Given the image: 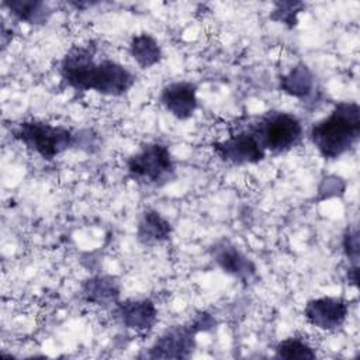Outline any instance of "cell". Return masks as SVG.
Masks as SVG:
<instances>
[{"label": "cell", "mask_w": 360, "mask_h": 360, "mask_svg": "<svg viewBox=\"0 0 360 360\" xmlns=\"http://www.w3.org/2000/svg\"><path fill=\"white\" fill-rule=\"evenodd\" d=\"M211 149L221 162L232 166L256 165L267 156L257 138L245 125L231 132L225 139L214 142Z\"/></svg>", "instance_id": "cell-6"}, {"label": "cell", "mask_w": 360, "mask_h": 360, "mask_svg": "<svg viewBox=\"0 0 360 360\" xmlns=\"http://www.w3.org/2000/svg\"><path fill=\"white\" fill-rule=\"evenodd\" d=\"M11 136L44 160H53L72 148H79V131L42 120H22L10 127Z\"/></svg>", "instance_id": "cell-3"}, {"label": "cell", "mask_w": 360, "mask_h": 360, "mask_svg": "<svg viewBox=\"0 0 360 360\" xmlns=\"http://www.w3.org/2000/svg\"><path fill=\"white\" fill-rule=\"evenodd\" d=\"M173 232L172 224L156 210L146 208L136 225V239L145 246H153L170 239Z\"/></svg>", "instance_id": "cell-12"}, {"label": "cell", "mask_w": 360, "mask_h": 360, "mask_svg": "<svg viewBox=\"0 0 360 360\" xmlns=\"http://www.w3.org/2000/svg\"><path fill=\"white\" fill-rule=\"evenodd\" d=\"M163 108L180 121L191 118L198 108L197 84L188 80H177L166 84L159 94Z\"/></svg>", "instance_id": "cell-11"}, {"label": "cell", "mask_w": 360, "mask_h": 360, "mask_svg": "<svg viewBox=\"0 0 360 360\" xmlns=\"http://www.w3.org/2000/svg\"><path fill=\"white\" fill-rule=\"evenodd\" d=\"M120 283L112 276L97 274L82 283V298L93 305H115L120 298Z\"/></svg>", "instance_id": "cell-13"}, {"label": "cell", "mask_w": 360, "mask_h": 360, "mask_svg": "<svg viewBox=\"0 0 360 360\" xmlns=\"http://www.w3.org/2000/svg\"><path fill=\"white\" fill-rule=\"evenodd\" d=\"M349 315V304L342 297H318L307 301L304 318L309 325L325 332L342 328Z\"/></svg>", "instance_id": "cell-8"}, {"label": "cell", "mask_w": 360, "mask_h": 360, "mask_svg": "<svg viewBox=\"0 0 360 360\" xmlns=\"http://www.w3.org/2000/svg\"><path fill=\"white\" fill-rule=\"evenodd\" d=\"M278 86L283 93L304 100L315 89V76L305 63H298L288 73L278 77Z\"/></svg>", "instance_id": "cell-15"}, {"label": "cell", "mask_w": 360, "mask_h": 360, "mask_svg": "<svg viewBox=\"0 0 360 360\" xmlns=\"http://www.w3.org/2000/svg\"><path fill=\"white\" fill-rule=\"evenodd\" d=\"M94 41L73 45L59 63V75L66 86L76 91H96L103 96L120 97L135 84V75L112 59L96 60Z\"/></svg>", "instance_id": "cell-1"}, {"label": "cell", "mask_w": 360, "mask_h": 360, "mask_svg": "<svg viewBox=\"0 0 360 360\" xmlns=\"http://www.w3.org/2000/svg\"><path fill=\"white\" fill-rule=\"evenodd\" d=\"M346 277L349 280V284L352 285H357V280H359V267L356 266H349L347 269V273H346Z\"/></svg>", "instance_id": "cell-20"}, {"label": "cell", "mask_w": 360, "mask_h": 360, "mask_svg": "<svg viewBox=\"0 0 360 360\" xmlns=\"http://www.w3.org/2000/svg\"><path fill=\"white\" fill-rule=\"evenodd\" d=\"M128 177L134 181L163 187L176 179V163L167 145L146 142L127 162Z\"/></svg>", "instance_id": "cell-5"}, {"label": "cell", "mask_w": 360, "mask_h": 360, "mask_svg": "<svg viewBox=\"0 0 360 360\" xmlns=\"http://www.w3.org/2000/svg\"><path fill=\"white\" fill-rule=\"evenodd\" d=\"M210 255L214 263L228 276L245 284L256 280L257 267L255 262L228 239H221L215 242L210 249Z\"/></svg>", "instance_id": "cell-9"}, {"label": "cell", "mask_w": 360, "mask_h": 360, "mask_svg": "<svg viewBox=\"0 0 360 360\" xmlns=\"http://www.w3.org/2000/svg\"><path fill=\"white\" fill-rule=\"evenodd\" d=\"M276 359H300V360H312L316 359L315 349L304 339L297 336H290L280 340L274 347Z\"/></svg>", "instance_id": "cell-17"}, {"label": "cell", "mask_w": 360, "mask_h": 360, "mask_svg": "<svg viewBox=\"0 0 360 360\" xmlns=\"http://www.w3.org/2000/svg\"><path fill=\"white\" fill-rule=\"evenodd\" d=\"M309 139L326 160L350 152L360 139V105L357 101H339L332 111L309 129Z\"/></svg>", "instance_id": "cell-2"}, {"label": "cell", "mask_w": 360, "mask_h": 360, "mask_svg": "<svg viewBox=\"0 0 360 360\" xmlns=\"http://www.w3.org/2000/svg\"><path fill=\"white\" fill-rule=\"evenodd\" d=\"M359 246H360L359 245V231H357V226L353 225L345 231L343 238H342V249H343L345 256L349 260V266L359 267V253H360Z\"/></svg>", "instance_id": "cell-19"}, {"label": "cell", "mask_w": 360, "mask_h": 360, "mask_svg": "<svg viewBox=\"0 0 360 360\" xmlns=\"http://www.w3.org/2000/svg\"><path fill=\"white\" fill-rule=\"evenodd\" d=\"M13 18L30 25L46 24L52 15V8L41 0H4L1 3Z\"/></svg>", "instance_id": "cell-14"}, {"label": "cell", "mask_w": 360, "mask_h": 360, "mask_svg": "<svg viewBox=\"0 0 360 360\" xmlns=\"http://www.w3.org/2000/svg\"><path fill=\"white\" fill-rule=\"evenodd\" d=\"M128 52L141 69H149L158 65L163 58L160 44L149 32L134 35L128 44Z\"/></svg>", "instance_id": "cell-16"}, {"label": "cell", "mask_w": 360, "mask_h": 360, "mask_svg": "<svg viewBox=\"0 0 360 360\" xmlns=\"http://www.w3.org/2000/svg\"><path fill=\"white\" fill-rule=\"evenodd\" d=\"M305 4L302 1H276L270 13V20L285 25L288 30H292L298 24V15L304 11Z\"/></svg>", "instance_id": "cell-18"}, {"label": "cell", "mask_w": 360, "mask_h": 360, "mask_svg": "<svg viewBox=\"0 0 360 360\" xmlns=\"http://www.w3.org/2000/svg\"><path fill=\"white\" fill-rule=\"evenodd\" d=\"M198 329L190 321L188 323L174 325L159 335L148 347V359H190L197 346Z\"/></svg>", "instance_id": "cell-7"}, {"label": "cell", "mask_w": 360, "mask_h": 360, "mask_svg": "<svg viewBox=\"0 0 360 360\" xmlns=\"http://www.w3.org/2000/svg\"><path fill=\"white\" fill-rule=\"evenodd\" d=\"M112 315L124 328L145 333L156 325L158 308L149 298H129L118 301L114 305Z\"/></svg>", "instance_id": "cell-10"}, {"label": "cell", "mask_w": 360, "mask_h": 360, "mask_svg": "<svg viewBox=\"0 0 360 360\" xmlns=\"http://www.w3.org/2000/svg\"><path fill=\"white\" fill-rule=\"evenodd\" d=\"M267 153L281 155L302 141L304 128L300 118L287 111L271 110L245 124Z\"/></svg>", "instance_id": "cell-4"}]
</instances>
